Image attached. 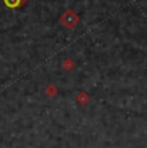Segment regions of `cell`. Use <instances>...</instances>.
I'll list each match as a JSON object with an SVG mask.
<instances>
[{
    "label": "cell",
    "mask_w": 147,
    "mask_h": 148,
    "mask_svg": "<svg viewBox=\"0 0 147 148\" xmlns=\"http://www.w3.org/2000/svg\"><path fill=\"white\" fill-rule=\"evenodd\" d=\"M58 93V90H57V88L54 86V85H48L47 86V89H45V94H47L48 97H54L56 94Z\"/></svg>",
    "instance_id": "5b68a950"
},
{
    "label": "cell",
    "mask_w": 147,
    "mask_h": 148,
    "mask_svg": "<svg viewBox=\"0 0 147 148\" xmlns=\"http://www.w3.org/2000/svg\"><path fill=\"white\" fill-rule=\"evenodd\" d=\"M89 95L87 94L85 92H80L78 95H76V102H78L79 104H81V106H84V104H87L89 102Z\"/></svg>",
    "instance_id": "3957f363"
},
{
    "label": "cell",
    "mask_w": 147,
    "mask_h": 148,
    "mask_svg": "<svg viewBox=\"0 0 147 148\" xmlns=\"http://www.w3.org/2000/svg\"><path fill=\"white\" fill-rule=\"evenodd\" d=\"M59 22L63 27L69 28V30H72V28L76 27V25L80 22V17L79 14L72 9H66L63 13L59 17Z\"/></svg>",
    "instance_id": "6da1fadb"
},
{
    "label": "cell",
    "mask_w": 147,
    "mask_h": 148,
    "mask_svg": "<svg viewBox=\"0 0 147 148\" xmlns=\"http://www.w3.org/2000/svg\"><path fill=\"white\" fill-rule=\"evenodd\" d=\"M62 67L66 71H71V70H74V67H75V62H74L71 58H66L62 62Z\"/></svg>",
    "instance_id": "277c9868"
},
{
    "label": "cell",
    "mask_w": 147,
    "mask_h": 148,
    "mask_svg": "<svg viewBox=\"0 0 147 148\" xmlns=\"http://www.w3.org/2000/svg\"><path fill=\"white\" fill-rule=\"evenodd\" d=\"M3 1H4V4L7 5L8 8H10V9H16V8L25 5L27 0H3Z\"/></svg>",
    "instance_id": "7a4b0ae2"
}]
</instances>
